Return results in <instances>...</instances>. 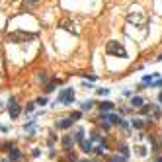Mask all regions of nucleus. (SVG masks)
<instances>
[{"label":"nucleus","instance_id":"f257e3e1","mask_svg":"<svg viewBox=\"0 0 162 162\" xmlns=\"http://www.w3.org/2000/svg\"><path fill=\"white\" fill-rule=\"evenodd\" d=\"M106 53L107 55H113V57H127V51H125V47L121 45L119 41H107L106 45Z\"/></svg>","mask_w":162,"mask_h":162},{"label":"nucleus","instance_id":"f03ea898","mask_svg":"<svg viewBox=\"0 0 162 162\" xmlns=\"http://www.w3.org/2000/svg\"><path fill=\"white\" fill-rule=\"evenodd\" d=\"M35 39V33H27V31H12L8 33V41L10 43H26Z\"/></svg>","mask_w":162,"mask_h":162},{"label":"nucleus","instance_id":"7ed1b4c3","mask_svg":"<svg viewBox=\"0 0 162 162\" xmlns=\"http://www.w3.org/2000/svg\"><path fill=\"white\" fill-rule=\"evenodd\" d=\"M72 102H74V92L70 88H64L57 98V104H72Z\"/></svg>","mask_w":162,"mask_h":162},{"label":"nucleus","instance_id":"20e7f679","mask_svg":"<svg viewBox=\"0 0 162 162\" xmlns=\"http://www.w3.org/2000/svg\"><path fill=\"white\" fill-rule=\"evenodd\" d=\"M8 112H10V117H12V119H16V117L20 115V112H21V109H20V106L16 104V100H10V106H8Z\"/></svg>","mask_w":162,"mask_h":162},{"label":"nucleus","instance_id":"39448f33","mask_svg":"<svg viewBox=\"0 0 162 162\" xmlns=\"http://www.w3.org/2000/svg\"><path fill=\"white\" fill-rule=\"evenodd\" d=\"M72 123H74V119H72V117H67V119H63V121L57 123V129H69Z\"/></svg>","mask_w":162,"mask_h":162},{"label":"nucleus","instance_id":"423d86ee","mask_svg":"<svg viewBox=\"0 0 162 162\" xmlns=\"http://www.w3.org/2000/svg\"><path fill=\"white\" fill-rule=\"evenodd\" d=\"M149 115L152 119H160V109L156 106H149Z\"/></svg>","mask_w":162,"mask_h":162},{"label":"nucleus","instance_id":"0eeeda50","mask_svg":"<svg viewBox=\"0 0 162 162\" xmlns=\"http://www.w3.org/2000/svg\"><path fill=\"white\" fill-rule=\"evenodd\" d=\"M80 146H82V150H84L86 154L94 150V146H92V141H82V143H80Z\"/></svg>","mask_w":162,"mask_h":162},{"label":"nucleus","instance_id":"6e6552de","mask_svg":"<svg viewBox=\"0 0 162 162\" xmlns=\"http://www.w3.org/2000/svg\"><path fill=\"white\" fill-rule=\"evenodd\" d=\"M74 145V139H70V137H64L63 139V146H64V150H70V146Z\"/></svg>","mask_w":162,"mask_h":162},{"label":"nucleus","instance_id":"1a4fd4ad","mask_svg":"<svg viewBox=\"0 0 162 162\" xmlns=\"http://www.w3.org/2000/svg\"><path fill=\"white\" fill-rule=\"evenodd\" d=\"M20 158H21V152L12 146V149H10V160H20Z\"/></svg>","mask_w":162,"mask_h":162},{"label":"nucleus","instance_id":"9d476101","mask_svg":"<svg viewBox=\"0 0 162 162\" xmlns=\"http://www.w3.org/2000/svg\"><path fill=\"white\" fill-rule=\"evenodd\" d=\"M72 26H74V21H69V20H63V21H61V27L69 29V31H72V29H74Z\"/></svg>","mask_w":162,"mask_h":162},{"label":"nucleus","instance_id":"9b49d317","mask_svg":"<svg viewBox=\"0 0 162 162\" xmlns=\"http://www.w3.org/2000/svg\"><path fill=\"white\" fill-rule=\"evenodd\" d=\"M143 104H145V102H143V98H139V96L131 100V106H133V107H143Z\"/></svg>","mask_w":162,"mask_h":162},{"label":"nucleus","instance_id":"f8f14e48","mask_svg":"<svg viewBox=\"0 0 162 162\" xmlns=\"http://www.w3.org/2000/svg\"><path fill=\"white\" fill-rule=\"evenodd\" d=\"M100 109H102V112H107V109H113V104H112V102H102V104H100Z\"/></svg>","mask_w":162,"mask_h":162},{"label":"nucleus","instance_id":"ddd939ff","mask_svg":"<svg viewBox=\"0 0 162 162\" xmlns=\"http://www.w3.org/2000/svg\"><path fill=\"white\" fill-rule=\"evenodd\" d=\"M84 141V131L82 129H78L76 131V135H74V143H82Z\"/></svg>","mask_w":162,"mask_h":162},{"label":"nucleus","instance_id":"4468645a","mask_svg":"<svg viewBox=\"0 0 162 162\" xmlns=\"http://www.w3.org/2000/svg\"><path fill=\"white\" fill-rule=\"evenodd\" d=\"M92 106H94V102H92V100H88V102H84V104L80 106V107H82V109H92Z\"/></svg>","mask_w":162,"mask_h":162},{"label":"nucleus","instance_id":"2eb2a0df","mask_svg":"<svg viewBox=\"0 0 162 162\" xmlns=\"http://www.w3.org/2000/svg\"><path fill=\"white\" fill-rule=\"evenodd\" d=\"M133 127H135V129H143V127H145V123L137 119V121H133Z\"/></svg>","mask_w":162,"mask_h":162},{"label":"nucleus","instance_id":"dca6fc26","mask_svg":"<svg viewBox=\"0 0 162 162\" xmlns=\"http://www.w3.org/2000/svg\"><path fill=\"white\" fill-rule=\"evenodd\" d=\"M119 150H121V154H123V156H127V154H129V150H127V146H121V149H119Z\"/></svg>","mask_w":162,"mask_h":162},{"label":"nucleus","instance_id":"f3484780","mask_svg":"<svg viewBox=\"0 0 162 162\" xmlns=\"http://www.w3.org/2000/svg\"><path fill=\"white\" fill-rule=\"evenodd\" d=\"M35 104H39V106H43V104H47V100H45V98H39L37 102H35Z\"/></svg>","mask_w":162,"mask_h":162},{"label":"nucleus","instance_id":"a211bd4d","mask_svg":"<svg viewBox=\"0 0 162 162\" xmlns=\"http://www.w3.org/2000/svg\"><path fill=\"white\" fill-rule=\"evenodd\" d=\"M39 80H43V82H47V74H45V72H41V74H39Z\"/></svg>","mask_w":162,"mask_h":162},{"label":"nucleus","instance_id":"6ab92c4d","mask_svg":"<svg viewBox=\"0 0 162 162\" xmlns=\"http://www.w3.org/2000/svg\"><path fill=\"white\" fill-rule=\"evenodd\" d=\"M109 90H107V88H100V90H98V94H102V96H104V94H107Z\"/></svg>","mask_w":162,"mask_h":162},{"label":"nucleus","instance_id":"aec40b11","mask_svg":"<svg viewBox=\"0 0 162 162\" xmlns=\"http://www.w3.org/2000/svg\"><path fill=\"white\" fill-rule=\"evenodd\" d=\"M70 117H72V119H74V121H76V119H78V117H80V112H74V113H72Z\"/></svg>","mask_w":162,"mask_h":162},{"label":"nucleus","instance_id":"412c9836","mask_svg":"<svg viewBox=\"0 0 162 162\" xmlns=\"http://www.w3.org/2000/svg\"><path fill=\"white\" fill-rule=\"evenodd\" d=\"M152 86H162V80H158V82H154Z\"/></svg>","mask_w":162,"mask_h":162},{"label":"nucleus","instance_id":"4be33fe9","mask_svg":"<svg viewBox=\"0 0 162 162\" xmlns=\"http://www.w3.org/2000/svg\"><path fill=\"white\" fill-rule=\"evenodd\" d=\"M158 102H160V104H162V92L158 94Z\"/></svg>","mask_w":162,"mask_h":162},{"label":"nucleus","instance_id":"5701e85b","mask_svg":"<svg viewBox=\"0 0 162 162\" xmlns=\"http://www.w3.org/2000/svg\"><path fill=\"white\" fill-rule=\"evenodd\" d=\"M156 162H162V156H158V158H156Z\"/></svg>","mask_w":162,"mask_h":162},{"label":"nucleus","instance_id":"b1692460","mask_svg":"<svg viewBox=\"0 0 162 162\" xmlns=\"http://www.w3.org/2000/svg\"><path fill=\"white\" fill-rule=\"evenodd\" d=\"M158 59H160V61H162V55H160V57H158Z\"/></svg>","mask_w":162,"mask_h":162},{"label":"nucleus","instance_id":"393cba45","mask_svg":"<svg viewBox=\"0 0 162 162\" xmlns=\"http://www.w3.org/2000/svg\"><path fill=\"white\" fill-rule=\"evenodd\" d=\"M80 162H86V160H80Z\"/></svg>","mask_w":162,"mask_h":162},{"label":"nucleus","instance_id":"a878e982","mask_svg":"<svg viewBox=\"0 0 162 162\" xmlns=\"http://www.w3.org/2000/svg\"><path fill=\"white\" fill-rule=\"evenodd\" d=\"M2 162H8V160H2Z\"/></svg>","mask_w":162,"mask_h":162}]
</instances>
